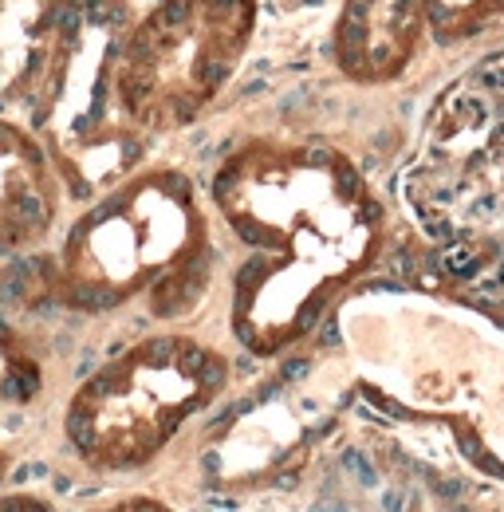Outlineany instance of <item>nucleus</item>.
Masks as SVG:
<instances>
[{"label": "nucleus", "instance_id": "obj_1", "mask_svg": "<svg viewBox=\"0 0 504 512\" xmlns=\"http://www.w3.org/2000/svg\"><path fill=\"white\" fill-rule=\"evenodd\" d=\"M213 197L252 253L233 292V331L252 355L315 331L335 288L375 253L382 209L331 146L252 142L221 166Z\"/></svg>", "mask_w": 504, "mask_h": 512}, {"label": "nucleus", "instance_id": "obj_2", "mask_svg": "<svg viewBox=\"0 0 504 512\" xmlns=\"http://www.w3.org/2000/svg\"><path fill=\"white\" fill-rule=\"evenodd\" d=\"M197 193L182 170H154L103 193L48 256L52 300L75 316H103L154 292L158 316H178L205 284L209 249Z\"/></svg>", "mask_w": 504, "mask_h": 512}, {"label": "nucleus", "instance_id": "obj_3", "mask_svg": "<svg viewBox=\"0 0 504 512\" xmlns=\"http://www.w3.org/2000/svg\"><path fill=\"white\" fill-rule=\"evenodd\" d=\"M229 383V359L186 335H154L95 367L60 418L63 449L99 477L150 465Z\"/></svg>", "mask_w": 504, "mask_h": 512}, {"label": "nucleus", "instance_id": "obj_4", "mask_svg": "<svg viewBox=\"0 0 504 512\" xmlns=\"http://www.w3.org/2000/svg\"><path fill=\"white\" fill-rule=\"evenodd\" d=\"M252 28L256 0H162L115 44V111L138 130L193 123L249 52Z\"/></svg>", "mask_w": 504, "mask_h": 512}, {"label": "nucleus", "instance_id": "obj_5", "mask_svg": "<svg viewBox=\"0 0 504 512\" xmlns=\"http://www.w3.org/2000/svg\"><path fill=\"white\" fill-rule=\"evenodd\" d=\"M87 24H103L95 0H0V115L28 130L71 107V79Z\"/></svg>", "mask_w": 504, "mask_h": 512}, {"label": "nucleus", "instance_id": "obj_6", "mask_svg": "<svg viewBox=\"0 0 504 512\" xmlns=\"http://www.w3.org/2000/svg\"><path fill=\"white\" fill-rule=\"evenodd\" d=\"M63 209L60 170L36 130L0 115V260L40 253Z\"/></svg>", "mask_w": 504, "mask_h": 512}, {"label": "nucleus", "instance_id": "obj_7", "mask_svg": "<svg viewBox=\"0 0 504 512\" xmlns=\"http://www.w3.org/2000/svg\"><path fill=\"white\" fill-rule=\"evenodd\" d=\"M44 394H48V347L28 323H20L0 304V434L32 418Z\"/></svg>", "mask_w": 504, "mask_h": 512}, {"label": "nucleus", "instance_id": "obj_8", "mask_svg": "<svg viewBox=\"0 0 504 512\" xmlns=\"http://www.w3.org/2000/svg\"><path fill=\"white\" fill-rule=\"evenodd\" d=\"M0 512H170L166 505L158 501H123V505H111V509H60L56 501L40 497V493H4L0 489Z\"/></svg>", "mask_w": 504, "mask_h": 512}, {"label": "nucleus", "instance_id": "obj_9", "mask_svg": "<svg viewBox=\"0 0 504 512\" xmlns=\"http://www.w3.org/2000/svg\"><path fill=\"white\" fill-rule=\"evenodd\" d=\"M12 469H16V453L8 446H0V485L12 477Z\"/></svg>", "mask_w": 504, "mask_h": 512}]
</instances>
